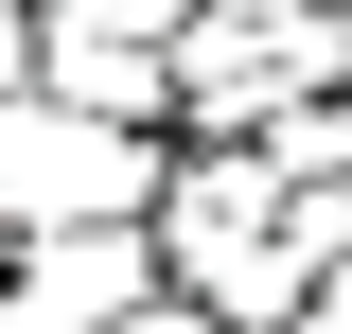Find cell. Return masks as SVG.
Masks as SVG:
<instances>
[{"mask_svg":"<svg viewBox=\"0 0 352 334\" xmlns=\"http://www.w3.org/2000/svg\"><path fill=\"white\" fill-rule=\"evenodd\" d=\"M159 282H194L212 317H247V334H282L317 299V264L352 247V194L335 176H282L264 141H176V176H159Z\"/></svg>","mask_w":352,"mask_h":334,"instance_id":"obj_1","label":"cell"},{"mask_svg":"<svg viewBox=\"0 0 352 334\" xmlns=\"http://www.w3.org/2000/svg\"><path fill=\"white\" fill-rule=\"evenodd\" d=\"M176 141L106 124V106H53V88H0V211L18 229H88V211H159Z\"/></svg>","mask_w":352,"mask_h":334,"instance_id":"obj_2","label":"cell"},{"mask_svg":"<svg viewBox=\"0 0 352 334\" xmlns=\"http://www.w3.org/2000/svg\"><path fill=\"white\" fill-rule=\"evenodd\" d=\"M124 299H159V229L88 211V229H18L0 247V334H106Z\"/></svg>","mask_w":352,"mask_h":334,"instance_id":"obj_3","label":"cell"},{"mask_svg":"<svg viewBox=\"0 0 352 334\" xmlns=\"http://www.w3.org/2000/svg\"><path fill=\"white\" fill-rule=\"evenodd\" d=\"M36 88H53V106H106V124H176V36H124V18H36Z\"/></svg>","mask_w":352,"mask_h":334,"instance_id":"obj_4","label":"cell"},{"mask_svg":"<svg viewBox=\"0 0 352 334\" xmlns=\"http://www.w3.org/2000/svg\"><path fill=\"white\" fill-rule=\"evenodd\" d=\"M106 334H247V317H212V299H194V282H159V299H124V317H106Z\"/></svg>","mask_w":352,"mask_h":334,"instance_id":"obj_5","label":"cell"},{"mask_svg":"<svg viewBox=\"0 0 352 334\" xmlns=\"http://www.w3.org/2000/svg\"><path fill=\"white\" fill-rule=\"evenodd\" d=\"M282 334H352V247L317 264V299H300V317H282Z\"/></svg>","mask_w":352,"mask_h":334,"instance_id":"obj_6","label":"cell"},{"mask_svg":"<svg viewBox=\"0 0 352 334\" xmlns=\"http://www.w3.org/2000/svg\"><path fill=\"white\" fill-rule=\"evenodd\" d=\"M0 88H36V0H0Z\"/></svg>","mask_w":352,"mask_h":334,"instance_id":"obj_7","label":"cell"}]
</instances>
